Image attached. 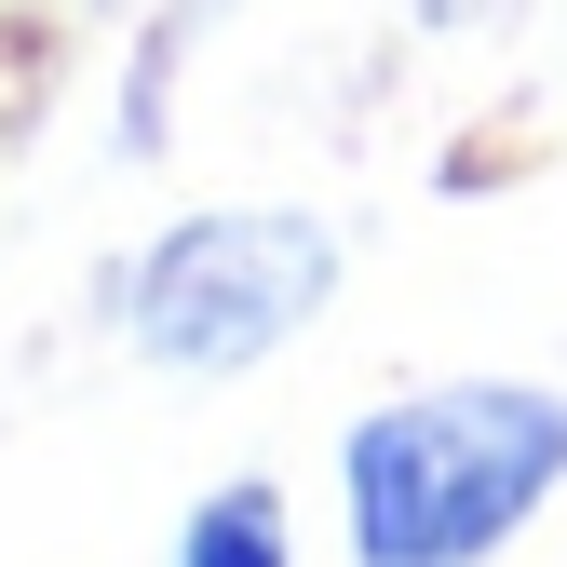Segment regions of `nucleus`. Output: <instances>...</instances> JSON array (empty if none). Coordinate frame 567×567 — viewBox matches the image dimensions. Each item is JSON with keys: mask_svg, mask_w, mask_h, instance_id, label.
<instances>
[{"mask_svg": "<svg viewBox=\"0 0 567 567\" xmlns=\"http://www.w3.org/2000/svg\"><path fill=\"white\" fill-rule=\"evenodd\" d=\"M567 486V392L540 379H433L338 433L351 567H486Z\"/></svg>", "mask_w": 567, "mask_h": 567, "instance_id": "1", "label": "nucleus"}, {"mask_svg": "<svg viewBox=\"0 0 567 567\" xmlns=\"http://www.w3.org/2000/svg\"><path fill=\"white\" fill-rule=\"evenodd\" d=\"M324 298H338V230L324 217H298V203H217V217H176L122 270V338L176 379H244L298 324H324Z\"/></svg>", "mask_w": 567, "mask_h": 567, "instance_id": "2", "label": "nucleus"}, {"mask_svg": "<svg viewBox=\"0 0 567 567\" xmlns=\"http://www.w3.org/2000/svg\"><path fill=\"white\" fill-rule=\"evenodd\" d=\"M176 567H298V527H284L270 486H217V501H189Z\"/></svg>", "mask_w": 567, "mask_h": 567, "instance_id": "3", "label": "nucleus"}]
</instances>
